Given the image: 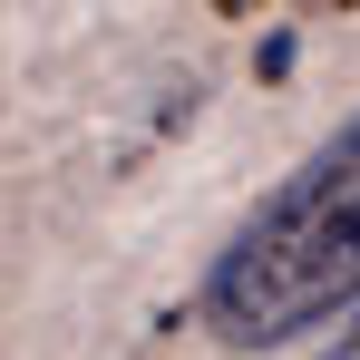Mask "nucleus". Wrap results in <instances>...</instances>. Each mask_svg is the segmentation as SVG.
<instances>
[{
  "instance_id": "1",
  "label": "nucleus",
  "mask_w": 360,
  "mask_h": 360,
  "mask_svg": "<svg viewBox=\"0 0 360 360\" xmlns=\"http://www.w3.org/2000/svg\"><path fill=\"white\" fill-rule=\"evenodd\" d=\"M341 311H360V117L311 146L205 273V331L224 351H283Z\"/></svg>"
},
{
  "instance_id": "2",
  "label": "nucleus",
  "mask_w": 360,
  "mask_h": 360,
  "mask_svg": "<svg viewBox=\"0 0 360 360\" xmlns=\"http://www.w3.org/2000/svg\"><path fill=\"white\" fill-rule=\"evenodd\" d=\"M321 360H360V311H351V321H341V341H331V351H321Z\"/></svg>"
}]
</instances>
